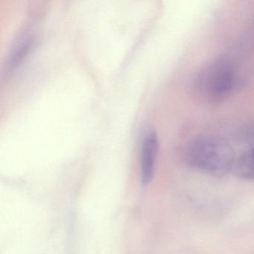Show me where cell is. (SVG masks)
Masks as SVG:
<instances>
[{"label": "cell", "instance_id": "7a4b0ae2", "mask_svg": "<svg viewBox=\"0 0 254 254\" xmlns=\"http://www.w3.org/2000/svg\"><path fill=\"white\" fill-rule=\"evenodd\" d=\"M191 84L196 96L212 103L232 94L239 84V76L231 62L218 58L200 68Z\"/></svg>", "mask_w": 254, "mask_h": 254}, {"label": "cell", "instance_id": "3957f363", "mask_svg": "<svg viewBox=\"0 0 254 254\" xmlns=\"http://www.w3.org/2000/svg\"><path fill=\"white\" fill-rule=\"evenodd\" d=\"M157 151L158 138L155 132H150L145 136L141 148L140 173L144 184H149L154 178Z\"/></svg>", "mask_w": 254, "mask_h": 254}, {"label": "cell", "instance_id": "5b68a950", "mask_svg": "<svg viewBox=\"0 0 254 254\" xmlns=\"http://www.w3.org/2000/svg\"><path fill=\"white\" fill-rule=\"evenodd\" d=\"M31 41H26L21 44L17 50L13 53L12 57L9 60L10 67H15L17 64H19L22 59H23L26 53L29 51V49L31 47Z\"/></svg>", "mask_w": 254, "mask_h": 254}, {"label": "cell", "instance_id": "6da1fadb", "mask_svg": "<svg viewBox=\"0 0 254 254\" xmlns=\"http://www.w3.org/2000/svg\"><path fill=\"white\" fill-rule=\"evenodd\" d=\"M183 159L191 169L211 176L221 177L233 172L236 157L227 141L217 136H203L187 144Z\"/></svg>", "mask_w": 254, "mask_h": 254}, {"label": "cell", "instance_id": "277c9868", "mask_svg": "<svg viewBox=\"0 0 254 254\" xmlns=\"http://www.w3.org/2000/svg\"><path fill=\"white\" fill-rule=\"evenodd\" d=\"M233 172L244 179L254 181V146L236 157Z\"/></svg>", "mask_w": 254, "mask_h": 254}]
</instances>
